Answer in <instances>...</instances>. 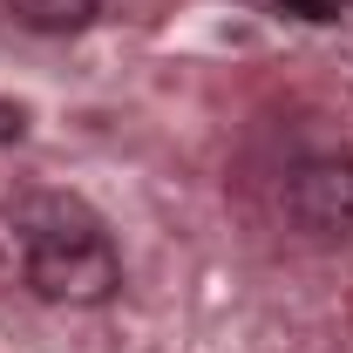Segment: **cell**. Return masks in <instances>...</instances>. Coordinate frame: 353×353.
Returning <instances> with one entry per match:
<instances>
[{
  "label": "cell",
  "instance_id": "1",
  "mask_svg": "<svg viewBox=\"0 0 353 353\" xmlns=\"http://www.w3.org/2000/svg\"><path fill=\"white\" fill-rule=\"evenodd\" d=\"M21 259H28V285L54 299V306H102L123 285V259L116 245L88 218H41L21 231Z\"/></svg>",
  "mask_w": 353,
  "mask_h": 353
},
{
  "label": "cell",
  "instance_id": "5",
  "mask_svg": "<svg viewBox=\"0 0 353 353\" xmlns=\"http://www.w3.org/2000/svg\"><path fill=\"white\" fill-rule=\"evenodd\" d=\"M285 7H299V14H306V21H333V14H340V7H347V0H285Z\"/></svg>",
  "mask_w": 353,
  "mask_h": 353
},
{
  "label": "cell",
  "instance_id": "2",
  "mask_svg": "<svg viewBox=\"0 0 353 353\" xmlns=\"http://www.w3.org/2000/svg\"><path fill=\"white\" fill-rule=\"evenodd\" d=\"M285 218L340 245L353 238V157H306L285 170Z\"/></svg>",
  "mask_w": 353,
  "mask_h": 353
},
{
  "label": "cell",
  "instance_id": "4",
  "mask_svg": "<svg viewBox=\"0 0 353 353\" xmlns=\"http://www.w3.org/2000/svg\"><path fill=\"white\" fill-rule=\"evenodd\" d=\"M21 130H28V109L21 102H0V143H21Z\"/></svg>",
  "mask_w": 353,
  "mask_h": 353
},
{
  "label": "cell",
  "instance_id": "3",
  "mask_svg": "<svg viewBox=\"0 0 353 353\" xmlns=\"http://www.w3.org/2000/svg\"><path fill=\"white\" fill-rule=\"evenodd\" d=\"M7 14L34 34H82L95 21V0H7Z\"/></svg>",
  "mask_w": 353,
  "mask_h": 353
}]
</instances>
